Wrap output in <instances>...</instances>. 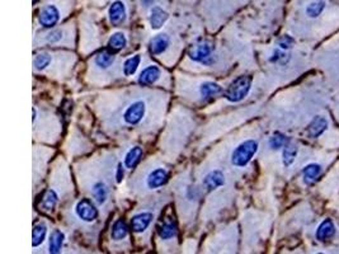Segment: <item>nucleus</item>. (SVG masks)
<instances>
[{"mask_svg": "<svg viewBox=\"0 0 339 254\" xmlns=\"http://www.w3.org/2000/svg\"><path fill=\"white\" fill-rule=\"evenodd\" d=\"M177 232H178L177 224H175V221L170 218L165 219L164 222H163V224L159 226V229H157V234H159V237L162 238L163 240H169L172 239V238H175L177 237Z\"/></svg>", "mask_w": 339, "mask_h": 254, "instance_id": "nucleus-16", "label": "nucleus"}, {"mask_svg": "<svg viewBox=\"0 0 339 254\" xmlns=\"http://www.w3.org/2000/svg\"><path fill=\"white\" fill-rule=\"evenodd\" d=\"M60 19V10L55 5H46L43 9L39 12L38 22L42 27L52 28L56 26Z\"/></svg>", "mask_w": 339, "mask_h": 254, "instance_id": "nucleus-6", "label": "nucleus"}, {"mask_svg": "<svg viewBox=\"0 0 339 254\" xmlns=\"http://www.w3.org/2000/svg\"><path fill=\"white\" fill-rule=\"evenodd\" d=\"M258 147L259 145L256 140H245L240 142L231 153V164L238 168L246 166L257 154Z\"/></svg>", "mask_w": 339, "mask_h": 254, "instance_id": "nucleus-1", "label": "nucleus"}, {"mask_svg": "<svg viewBox=\"0 0 339 254\" xmlns=\"http://www.w3.org/2000/svg\"><path fill=\"white\" fill-rule=\"evenodd\" d=\"M128 235V226L122 219H118L117 221H115V224L112 225L111 229V238L115 242H120V240L125 239Z\"/></svg>", "mask_w": 339, "mask_h": 254, "instance_id": "nucleus-22", "label": "nucleus"}, {"mask_svg": "<svg viewBox=\"0 0 339 254\" xmlns=\"http://www.w3.org/2000/svg\"><path fill=\"white\" fill-rule=\"evenodd\" d=\"M202 183H204L205 188H207V190H214L224 186L225 176L221 171H211L205 176Z\"/></svg>", "mask_w": 339, "mask_h": 254, "instance_id": "nucleus-9", "label": "nucleus"}, {"mask_svg": "<svg viewBox=\"0 0 339 254\" xmlns=\"http://www.w3.org/2000/svg\"><path fill=\"white\" fill-rule=\"evenodd\" d=\"M146 112V104L144 100H136L131 103L123 112V121L127 125H138L143 121Z\"/></svg>", "mask_w": 339, "mask_h": 254, "instance_id": "nucleus-4", "label": "nucleus"}, {"mask_svg": "<svg viewBox=\"0 0 339 254\" xmlns=\"http://www.w3.org/2000/svg\"><path fill=\"white\" fill-rule=\"evenodd\" d=\"M140 62H141L140 55H135V56L127 59L125 61V64H123V74H125L126 76H132L133 74L138 71L139 66H140Z\"/></svg>", "mask_w": 339, "mask_h": 254, "instance_id": "nucleus-26", "label": "nucleus"}, {"mask_svg": "<svg viewBox=\"0 0 339 254\" xmlns=\"http://www.w3.org/2000/svg\"><path fill=\"white\" fill-rule=\"evenodd\" d=\"M287 144V140H286L285 135L280 134V132H276L275 135L269 137L268 140V145L272 150H280L281 147H283L285 145Z\"/></svg>", "mask_w": 339, "mask_h": 254, "instance_id": "nucleus-30", "label": "nucleus"}, {"mask_svg": "<svg viewBox=\"0 0 339 254\" xmlns=\"http://www.w3.org/2000/svg\"><path fill=\"white\" fill-rule=\"evenodd\" d=\"M189 59L193 61L202 64L205 66H211L215 62V55H214V46L210 42L204 41L201 44H197L189 50L188 52Z\"/></svg>", "mask_w": 339, "mask_h": 254, "instance_id": "nucleus-3", "label": "nucleus"}, {"mask_svg": "<svg viewBox=\"0 0 339 254\" xmlns=\"http://www.w3.org/2000/svg\"><path fill=\"white\" fill-rule=\"evenodd\" d=\"M325 5H327V3H325L324 0H312L311 3L307 4L305 13H306L307 17L314 19V18H318L319 15H322V13L324 12L325 9Z\"/></svg>", "mask_w": 339, "mask_h": 254, "instance_id": "nucleus-23", "label": "nucleus"}, {"mask_svg": "<svg viewBox=\"0 0 339 254\" xmlns=\"http://www.w3.org/2000/svg\"><path fill=\"white\" fill-rule=\"evenodd\" d=\"M141 157H143V149L140 146H133L132 149H130L127 152V154L125 155L123 159V165L128 169H132L138 165V163L140 161Z\"/></svg>", "mask_w": 339, "mask_h": 254, "instance_id": "nucleus-21", "label": "nucleus"}, {"mask_svg": "<svg viewBox=\"0 0 339 254\" xmlns=\"http://www.w3.org/2000/svg\"><path fill=\"white\" fill-rule=\"evenodd\" d=\"M61 38H62V32L59 30L51 31L46 37V39L49 44H57V42L61 41Z\"/></svg>", "mask_w": 339, "mask_h": 254, "instance_id": "nucleus-32", "label": "nucleus"}, {"mask_svg": "<svg viewBox=\"0 0 339 254\" xmlns=\"http://www.w3.org/2000/svg\"><path fill=\"white\" fill-rule=\"evenodd\" d=\"M126 45H127V38H126V36L122 32H116V33H113L108 41V46L111 47L112 50H115V51L122 50Z\"/></svg>", "mask_w": 339, "mask_h": 254, "instance_id": "nucleus-29", "label": "nucleus"}, {"mask_svg": "<svg viewBox=\"0 0 339 254\" xmlns=\"http://www.w3.org/2000/svg\"><path fill=\"white\" fill-rule=\"evenodd\" d=\"M33 122H36V120H37V110H36V107H33V117H32Z\"/></svg>", "mask_w": 339, "mask_h": 254, "instance_id": "nucleus-36", "label": "nucleus"}, {"mask_svg": "<svg viewBox=\"0 0 339 254\" xmlns=\"http://www.w3.org/2000/svg\"><path fill=\"white\" fill-rule=\"evenodd\" d=\"M170 45V38L164 33H159L156 34L155 37H152L150 39V44H149V47H150V52L152 55H162L163 52H165L168 50Z\"/></svg>", "mask_w": 339, "mask_h": 254, "instance_id": "nucleus-10", "label": "nucleus"}, {"mask_svg": "<svg viewBox=\"0 0 339 254\" xmlns=\"http://www.w3.org/2000/svg\"><path fill=\"white\" fill-rule=\"evenodd\" d=\"M169 15L165 12L163 8L160 7H154L150 10V15H149V22L152 30H160L163 26L165 25V22L168 20Z\"/></svg>", "mask_w": 339, "mask_h": 254, "instance_id": "nucleus-12", "label": "nucleus"}, {"mask_svg": "<svg viewBox=\"0 0 339 254\" xmlns=\"http://www.w3.org/2000/svg\"><path fill=\"white\" fill-rule=\"evenodd\" d=\"M65 242V234L61 230L56 229L51 232V237H50V247L49 252L52 254H57L61 252V248L64 245Z\"/></svg>", "mask_w": 339, "mask_h": 254, "instance_id": "nucleus-19", "label": "nucleus"}, {"mask_svg": "<svg viewBox=\"0 0 339 254\" xmlns=\"http://www.w3.org/2000/svg\"><path fill=\"white\" fill-rule=\"evenodd\" d=\"M222 93V87L219 86L217 83L214 81H206V83L201 84L199 87V94L205 99H211V98L217 97Z\"/></svg>", "mask_w": 339, "mask_h": 254, "instance_id": "nucleus-18", "label": "nucleus"}, {"mask_svg": "<svg viewBox=\"0 0 339 254\" xmlns=\"http://www.w3.org/2000/svg\"><path fill=\"white\" fill-rule=\"evenodd\" d=\"M123 174H125V172H123L122 164H118L117 172H116V181H117V183H121V182H122Z\"/></svg>", "mask_w": 339, "mask_h": 254, "instance_id": "nucleus-35", "label": "nucleus"}, {"mask_svg": "<svg viewBox=\"0 0 339 254\" xmlns=\"http://www.w3.org/2000/svg\"><path fill=\"white\" fill-rule=\"evenodd\" d=\"M335 234V225L330 219H325L322 224L318 226L317 232H315V238L320 242H324V240L330 239L333 235Z\"/></svg>", "mask_w": 339, "mask_h": 254, "instance_id": "nucleus-15", "label": "nucleus"}, {"mask_svg": "<svg viewBox=\"0 0 339 254\" xmlns=\"http://www.w3.org/2000/svg\"><path fill=\"white\" fill-rule=\"evenodd\" d=\"M286 57V54L283 51H281V50H276L275 52H273L272 57L269 59L270 62H280L281 60H283Z\"/></svg>", "mask_w": 339, "mask_h": 254, "instance_id": "nucleus-34", "label": "nucleus"}, {"mask_svg": "<svg viewBox=\"0 0 339 254\" xmlns=\"http://www.w3.org/2000/svg\"><path fill=\"white\" fill-rule=\"evenodd\" d=\"M47 235V227L44 224H37L35 225L32 230V245L33 247H38L42 243L44 242Z\"/></svg>", "mask_w": 339, "mask_h": 254, "instance_id": "nucleus-25", "label": "nucleus"}, {"mask_svg": "<svg viewBox=\"0 0 339 254\" xmlns=\"http://www.w3.org/2000/svg\"><path fill=\"white\" fill-rule=\"evenodd\" d=\"M252 88V78L248 75L238 76L234 81H231L225 92V98L231 103L241 102L249 94Z\"/></svg>", "mask_w": 339, "mask_h": 254, "instance_id": "nucleus-2", "label": "nucleus"}, {"mask_svg": "<svg viewBox=\"0 0 339 254\" xmlns=\"http://www.w3.org/2000/svg\"><path fill=\"white\" fill-rule=\"evenodd\" d=\"M109 20H111L112 25L118 26L121 23H123L127 17V10H126V5L123 4L121 0H116L115 3H112V5L109 7L108 10Z\"/></svg>", "mask_w": 339, "mask_h": 254, "instance_id": "nucleus-8", "label": "nucleus"}, {"mask_svg": "<svg viewBox=\"0 0 339 254\" xmlns=\"http://www.w3.org/2000/svg\"><path fill=\"white\" fill-rule=\"evenodd\" d=\"M57 201H59V196H57V193L55 192L54 189H49L46 193H44L43 198H42V208H43L44 211L54 210Z\"/></svg>", "mask_w": 339, "mask_h": 254, "instance_id": "nucleus-27", "label": "nucleus"}, {"mask_svg": "<svg viewBox=\"0 0 339 254\" xmlns=\"http://www.w3.org/2000/svg\"><path fill=\"white\" fill-rule=\"evenodd\" d=\"M152 221L151 213H141L131 219V227L135 232H144Z\"/></svg>", "mask_w": 339, "mask_h": 254, "instance_id": "nucleus-13", "label": "nucleus"}, {"mask_svg": "<svg viewBox=\"0 0 339 254\" xmlns=\"http://www.w3.org/2000/svg\"><path fill=\"white\" fill-rule=\"evenodd\" d=\"M293 45V39L290 36H283L278 39V46L281 50H288L291 49Z\"/></svg>", "mask_w": 339, "mask_h": 254, "instance_id": "nucleus-33", "label": "nucleus"}, {"mask_svg": "<svg viewBox=\"0 0 339 254\" xmlns=\"http://www.w3.org/2000/svg\"><path fill=\"white\" fill-rule=\"evenodd\" d=\"M296 157H298V146H296L295 144L287 142V144L283 146V152H282L283 165H285V166L292 165Z\"/></svg>", "mask_w": 339, "mask_h": 254, "instance_id": "nucleus-24", "label": "nucleus"}, {"mask_svg": "<svg viewBox=\"0 0 339 254\" xmlns=\"http://www.w3.org/2000/svg\"><path fill=\"white\" fill-rule=\"evenodd\" d=\"M323 173V168L320 164H309L304 168V172H302V177H304V182L305 184H312L318 181L320 176Z\"/></svg>", "mask_w": 339, "mask_h": 254, "instance_id": "nucleus-17", "label": "nucleus"}, {"mask_svg": "<svg viewBox=\"0 0 339 254\" xmlns=\"http://www.w3.org/2000/svg\"><path fill=\"white\" fill-rule=\"evenodd\" d=\"M75 214L80 220L92 222L98 218V208L89 198H83L75 206Z\"/></svg>", "mask_w": 339, "mask_h": 254, "instance_id": "nucleus-5", "label": "nucleus"}, {"mask_svg": "<svg viewBox=\"0 0 339 254\" xmlns=\"http://www.w3.org/2000/svg\"><path fill=\"white\" fill-rule=\"evenodd\" d=\"M168 181V171L164 168H156L146 177V186L150 189H156L164 186Z\"/></svg>", "mask_w": 339, "mask_h": 254, "instance_id": "nucleus-7", "label": "nucleus"}, {"mask_svg": "<svg viewBox=\"0 0 339 254\" xmlns=\"http://www.w3.org/2000/svg\"><path fill=\"white\" fill-rule=\"evenodd\" d=\"M51 62V56L49 54H38L33 59V66L36 70H44Z\"/></svg>", "mask_w": 339, "mask_h": 254, "instance_id": "nucleus-31", "label": "nucleus"}, {"mask_svg": "<svg viewBox=\"0 0 339 254\" xmlns=\"http://www.w3.org/2000/svg\"><path fill=\"white\" fill-rule=\"evenodd\" d=\"M160 74H162V71H160V69L156 65L148 66V68H145L141 71L140 76H139V83L144 87L152 86L160 78Z\"/></svg>", "mask_w": 339, "mask_h": 254, "instance_id": "nucleus-11", "label": "nucleus"}, {"mask_svg": "<svg viewBox=\"0 0 339 254\" xmlns=\"http://www.w3.org/2000/svg\"><path fill=\"white\" fill-rule=\"evenodd\" d=\"M92 195H93L94 201L98 205H103V203H106L107 198H108V188H107V186L103 182L98 181L92 187Z\"/></svg>", "mask_w": 339, "mask_h": 254, "instance_id": "nucleus-20", "label": "nucleus"}, {"mask_svg": "<svg viewBox=\"0 0 339 254\" xmlns=\"http://www.w3.org/2000/svg\"><path fill=\"white\" fill-rule=\"evenodd\" d=\"M328 129V121L327 118L322 117V116H318L314 120L310 122V125L307 126V134L312 139H317V137L322 136Z\"/></svg>", "mask_w": 339, "mask_h": 254, "instance_id": "nucleus-14", "label": "nucleus"}, {"mask_svg": "<svg viewBox=\"0 0 339 254\" xmlns=\"http://www.w3.org/2000/svg\"><path fill=\"white\" fill-rule=\"evenodd\" d=\"M115 59H116L115 55L111 54V52L102 51L101 54L97 55L94 62H96V65L98 66V68L108 69L109 66L113 65V62H115Z\"/></svg>", "mask_w": 339, "mask_h": 254, "instance_id": "nucleus-28", "label": "nucleus"}]
</instances>
